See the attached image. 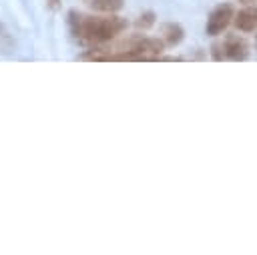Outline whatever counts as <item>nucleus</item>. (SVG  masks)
Listing matches in <instances>:
<instances>
[{"mask_svg": "<svg viewBox=\"0 0 257 255\" xmlns=\"http://www.w3.org/2000/svg\"><path fill=\"white\" fill-rule=\"evenodd\" d=\"M68 26L76 40L90 42V44H104L116 38L122 30H126V20L120 16L110 14L108 18L100 16H82L76 10L68 12Z\"/></svg>", "mask_w": 257, "mask_h": 255, "instance_id": "f257e3e1", "label": "nucleus"}, {"mask_svg": "<svg viewBox=\"0 0 257 255\" xmlns=\"http://www.w3.org/2000/svg\"><path fill=\"white\" fill-rule=\"evenodd\" d=\"M249 56V44L241 36H227L211 46L213 60H245Z\"/></svg>", "mask_w": 257, "mask_h": 255, "instance_id": "f03ea898", "label": "nucleus"}, {"mask_svg": "<svg viewBox=\"0 0 257 255\" xmlns=\"http://www.w3.org/2000/svg\"><path fill=\"white\" fill-rule=\"evenodd\" d=\"M233 18H235L233 4L223 2V4H219V6H215L211 10V14L207 18V24H205V32L209 36H219V34H223L229 28V24L233 22Z\"/></svg>", "mask_w": 257, "mask_h": 255, "instance_id": "7ed1b4c3", "label": "nucleus"}, {"mask_svg": "<svg viewBox=\"0 0 257 255\" xmlns=\"http://www.w3.org/2000/svg\"><path fill=\"white\" fill-rule=\"evenodd\" d=\"M233 24L239 32H253L257 28V6L255 4H247L245 8H241L239 12H235Z\"/></svg>", "mask_w": 257, "mask_h": 255, "instance_id": "20e7f679", "label": "nucleus"}, {"mask_svg": "<svg viewBox=\"0 0 257 255\" xmlns=\"http://www.w3.org/2000/svg\"><path fill=\"white\" fill-rule=\"evenodd\" d=\"M183 38H185V30H183L181 24H177V22H167V24L163 26V40H165L167 46H177V44L183 42Z\"/></svg>", "mask_w": 257, "mask_h": 255, "instance_id": "39448f33", "label": "nucleus"}, {"mask_svg": "<svg viewBox=\"0 0 257 255\" xmlns=\"http://www.w3.org/2000/svg\"><path fill=\"white\" fill-rule=\"evenodd\" d=\"M124 0H92L90 6L96 10V12H106V14H114L122 8Z\"/></svg>", "mask_w": 257, "mask_h": 255, "instance_id": "423d86ee", "label": "nucleus"}, {"mask_svg": "<svg viewBox=\"0 0 257 255\" xmlns=\"http://www.w3.org/2000/svg\"><path fill=\"white\" fill-rule=\"evenodd\" d=\"M14 50V38L8 34L6 26L0 22V54H10Z\"/></svg>", "mask_w": 257, "mask_h": 255, "instance_id": "0eeeda50", "label": "nucleus"}, {"mask_svg": "<svg viewBox=\"0 0 257 255\" xmlns=\"http://www.w3.org/2000/svg\"><path fill=\"white\" fill-rule=\"evenodd\" d=\"M155 22H157V14H155L153 10H147V12H143V14L137 18L135 26H137L139 30H149L151 26H155Z\"/></svg>", "mask_w": 257, "mask_h": 255, "instance_id": "6e6552de", "label": "nucleus"}, {"mask_svg": "<svg viewBox=\"0 0 257 255\" xmlns=\"http://www.w3.org/2000/svg\"><path fill=\"white\" fill-rule=\"evenodd\" d=\"M46 8H50V10H58V8H60V0H46Z\"/></svg>", "mask_w": 257, "mask_h": 255, "instance_id": "1a4fd4ad", "label": "nucleus"}, {"mask_svg": "<svg viewBox=\"0 0 257 255\" xmlns=\"http://www.w3.org/2000/svg\"><path fill=\"white\" fill-rule=\"evenodd\" d=\"M239 2H241V4H245V6H247V4H255V2H257V0H239Z\"/></svg>", "mask_w": 257, "mask_h": 255, "instance_id": "9d476101", "label": "nucleus"}]
</instances>
